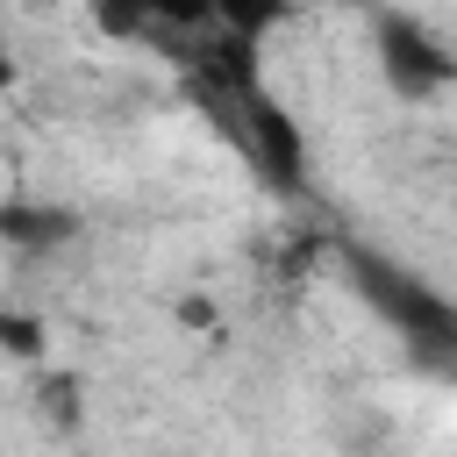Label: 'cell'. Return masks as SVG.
I'll use <instances>...</instances> for the list:
<instances>
[{"label": "cell", "mask_w": 457, "mask_h": 457, "mask_svg": "<svg viewBox=\"0 0 457 457\" xmlns=\"http://www.w3.org/2000/svg\"><path fill=\"white\" fill-rule=\"evenodd\" d=\"M343 264H350L357 300L386 328H400V343H414L421 357H457V300L450 293H436L421 271H407L378 250H343Z\"/></svg>", "instance_id": "6da1fadb"}, {"label": "cell", "mask_w": 457, "mask_h": 457, "mask_svg": "<svg viewBox=\"0 0 457 457\" xmlns=\"http://www.w3.org/2000/svg\"><path fill=\"white\" fill-rule=\"evenodd\" d=\"M371 57L393 100H443L457 86V50L421 14H371Z\"/></svg>", "instance_id": "7a4b0ae2"}, {"label": "cell", "mask_w": 457, "mask_h": 457, "mask_svg": "<svg viewBox=\"0 0 457 457\" xmlns=\"http://www.w3.org/2000/svg\"><path fill=\"white\" fill-rule=\"evenodd\" d=\"M0 243L21 257H50L64 243H79V207L64 200H0Z\"/></svg>", "instance_id": "3957f363"}, {"label": "cell", "mask_w": 457, "mask_h": 457, "mask_svg": "<svg viewBox=\"0 0 457 457\" xmlns=\"http://www.w3.org/2000/svg\"><path fill=\"white\" fill-rule=\"evenodd\" d=\"M29 414H36L50 436H79V428H86V378L64 371V364H57V371L43 364V371L29 378Z\"/></svg>", "instance_id": "277c9868"}, {"label": "cell", "mask_w": 457, "mask_h": 457, "mask_svg": "<svg viewBox=\"0 0 457 457\" xmlns=\"http://www.w3.org/2000/svg\"><path fill=\"white\" fill-rule=\"evenodd\" d=\"M0 343H7L14 357H43V321H29V314H0Z\"/></svg>", "instance_id": "5b68a950"}, {"label": "cell", "mask_w": 457, "mask_h": 457, "mask_svg": "<svg viewBox=\"0 0 457 457\" xmlns=\"http://www.w3.org/2000/svg\"><path fill=\"white\" fill-rule=\"evenodd\" d=\"M21 93V57L7 50V36H0V100H14Z\"/></svg>", "instance_id": "8992f818"}]
</instances>
